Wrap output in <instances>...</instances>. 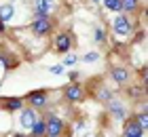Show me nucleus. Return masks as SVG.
I'll list each match as a JSON object with an SVG mask.
<instances>
[{
    "label": "nucleus",
    "instance_id": "obj_7",
    "mask_svg": "<svg viewBox=\"0 0 148 137\" xmlns=\"http://www.w3.org/2000/svg\"><path fill=\"white\" fill-rule=\"evenodd\" d=\"M62 97L68 104H80L87 99V89L83 82H66V87L62 89Z\"/></svg>",
    "mask_w": 148,
    "mask_h": 137
},
{
    "label": "nucleus",
    "instance_id": "obj_17",
    "mask_svg": "<svg viewBox=\"0 0 148 137\" xmlns=\"http://www.w3.org/2000/svg\"><path fill=\"white\" fill-rule=\"evenodd\" d=\"M93 42L95 44H106L108 42V30L102 25H95L93 27Z\"/></svg>",
    "mask_w": 148,
    "mask_h": 137
},
{
    "label": "nucleus",
    "instance_id": "obj_19",
    "mask_svg": "<svg viewBox=\"0 0 148 137\" xmlns=\"http://www.w3.org/2000/svg\"><path fill=\"white\" fill-rule=\"evenodd\" d=\"M30 135H47V125H45V118H42V116H40L34 125H32Z\"/></svg>",
    "mask_w": 148,
    "mask_h": 137
},
{
    "label": "nucleus",
    "instance_id": "obj_21",
    "mask_svg": "<svg viewBox=\"0 0 148 137\" xmlns=\"http://www.w3.org/2000/svg\"><path fill=\"white\" fill-rule=\"evenodd\" d=\"M78 61V55H74V53H68V55H64V59H62V65L64 67H70V65H74Z\"/></svg>",
    "mask_w": 148,
    "mask_h": 137
},
{
    "label": "nucleus",
    "instance_id": "obj_6",
    "mask_svg": "<svg viewBox=\"0 0 148 137\" xmlns=\"http://www.w3.org/2000/svg\"><path fill=\"white\" fill-rule=\"evenodd\" d=\"M110 30H112L114 36L127 38V36L133 34V30H136V21H133L129 15H125V13H119V15H114L110 19Z\"/></svg>",
    "mask_w": 148,
    "mask_h": 137
},
{
    "label": "nucleus",
    "instance_id": "obj_28",
    "mask_svg": "<svg viewBox=\"0 0 148 137\" xmlns=\"http://www.w3.org/2000/svg\"><path fill=\"white\" fill-rule=\"evenodd\" d=\"M91 2H93V4H99V2H102V0H91Z\"/></svg>",
    "mask_w": 148,
    "mask_h": 137
},
{
    "label": "nucleus",
    "instance_id": "obj_22",
    "mask_svg": "<svg viewBox=\"0 0 148 137\" xmlns=\"http://www.w3.org/2000/svg\"><path fill=\"white\" fill-rule=\"evenodd\" d=\"M49 72H51V74H55V76H59V74H64V72H66V67H64L62 63H57V65H51V67H49Z\"/></svg>",
    "mask_w": 148,
    "mask_h": 137
},
{
    "label": "nucleus",
    "instance_id": "obj_24",
    "mask_svg": "<svg viewBox=\"0 0 148 137\" xmlns=\"http://www.w3.org/2000/svg\"><path fill=\"white\" fill-rule=\"evenodd\" d=\"M6 32H9V27H6V23L2 21V19H0V36H4Z\"/></svg>",
    "mask_w": 148,
    "mask_h": 137
},
{
    "label": "nucleus",
    "instance_id": "obj_14",
    "mask_svg": "<svg viewBox=\"0 0 148 137\" xmlns=\"http://www.w3.org/2000/svg\"><path fill=\"white\" fill-rule=\"evenodd\" d=\"M40 118V112H36V110H32L25 106L23 110H19V125H21V129H32V125Z\"/></svg>",
    "mask_w": 148,
    "mask_h": 137
},
{
    "label": "nucleus",
    "instance_id": "obj_16",
    "mask_svg": "<svg viewBox=\"0 0 148 137\" xmlns=\"http://www.w3.org/2000/svg\"><path fill=\"white\" fill-rule=\"evenodd\" d=\"M91 95H93V99H97V101H102V104H106V101L112 99L116 93H114V89H110V87H106V85H102V82H99V85L95 87V91H93Z\"/></svg>",
    "mask_w": 148,
    "mask_h": 137
},
{
    "label": "nucleus",
    "instance_id": "obj_1",
    "mask_svg": "<svg viewBox=\"0 0 148 137\" xmlns=\"http://www.w3.org/2000/svg\"><path fill=\"white\" fill-rule=\"evenodd\" d=\"M25 27H28V32L34 34L36 38L47 40V38H51L53 34L57 32V17H36Z\"/></svg>",
    "mask_w": 148,
    "mask_h": 137
},
{
    "label": "nucleus",
    "instance_id": "obj_26",
    "mask_svg": "<svg viewBox=\"0 0 148 137\" xmlns=\"http://www.w3.org/2000/svg\"><path fill=\"white\" fill-rule=\"evenodd\" d=\"M11 137H28V135H23V133H13Z\"/></svg>",
    "mask_w": 148,
    "mask_h": 137
},
{
    "label": "nucleus",
    "instance_id": "obj_27",
    "mask_svg": "<svg viewBox=\"0 0 148 137\" xmlns=\"http://www.w3.org/2000/svg\"><path fill=\"white\" fill-rule=\"evenodd\" d=\"M28 137H47V135H28Z\"/></svg>",
    "mask_w": 148,
    "mask_h": 137
},
{
    "label": "nucleus",
    "instance_id": "obj_13",
    "mask_svg": "<svg viewBox=\"0 0 148 137\" xmlns=\"http://www.w3.org/2000/svg\"><path fill=\"white\" fill-rule=\"evenodd\" d=\"M23 108H25L23 97H0V110H4L6 114H15Z\"/></svg>",
    "mask_w": 148,
    "mask_h": 137
},
{
    "label": "nucleus",
    "instance_id": "obj_5",
    "mask_svg": "<svg viewBox=\"0 0 148 137\" xmlns=\"http://www.w3.org/2000/svg\"><path fill=\"white\" fill-rule=\"evenodd\" d=\"M32 19L36 17H55L59 9V0H30L28 4Z\"/></svg>",
    "mask_w": 148,
    "mask_h": 137
},
{
    "label": "nucleus",
    "instance_id": "obj_15",
    "mask_svg": "<svg viewBox=\"0 0 148 137\" xmlns=\"http://www.w3.org/2000/svg\"><path fill=\"white\" fill-rule=\"evenodd\" d=\"M121 9H123L125 15L136 17L140 11H146V4L144 0H121Z\"/></svg>",
    "mask_w": 148,
    "mask_h": 137
},
{
    "label": "nucleus",
    "instance_id": "obj_3",
    "mask_svg": "<svg viewBox=\"0 0 148 137\" xmlns=\"http://www.w3.org/2000/svg\"><path fill=\"white\" fill-rule=\"evenodd\" d=\"M49 49L53 53H57V55H68L74 49V36H72V32H68V30H57L51 36Z\"/></svg>",
    "mask_w": 148,
    "mask_h": 137
},
{
    "label": "nucleus",
    "instance_id": "obj_8",
    "mask_svg": "<svg viewBox=\"0 0 148 137\" xmlns=\"http://www.w3.org/2000/svg\"><path fill=\"white\" fill-rule=\"evenodd\" d=\"M106 112H108V116L112 120H116V122H123L127 116H129V108H127V101L123 99H119L116 95H114L112 99L106 101Z\"/></svg>",
    "mask_w": 148,
    "mask_h": 137
},
{
    "label": "nucleus",
    "instance_id": "obj_20",
    "mask_svg": "<svg viewBox=\"0 0 148 137\" xmlns=\"http://www.w3.org/2000/svg\"><path fill=\"white\" fill-rule=\"evenodd\" d=\"M102 55H99L97 51H89L87 55H83V57H78V59H83V63H93V61H97Z\"/></svg>",
    "mask_w": 148,
    "mask_h": 137
},
{
    "label": "nucleus",
    "instance_id": "obj_9",
    "mask_svg": "<svg viewBox=\"0 0 148 137\" xmlns=\"http://www.w3.org/2000/svg\"><path fill=\"white\" fill-rule=\"evenodd\" d=\"M0 63H2V67L6 72L15 70V67H19V63H21V55L9 44H0Z\"/></svg>",
    "mask_w": 148,
    "mask_h": 137
},
{
    "label": "nucleus",
    "instance_id": "obj_11",
    "mask_svg": "<svg viewBox=\"0 0 148 137\" xmlns=\"http://www.w3.org/2000/svg\"><path fill=\"white\" fill-rule=\"evenodd\" d=\"M17 6L19 2H15V0H6V2L0 4V19L9 25V23H15L17 19Z\"/></svg>",
    "mask_w": 148,
    "mask_h": 137
},
{
    "label": "nucleus",
    "instance_id": "obj_4",
    "mask_svg": "<svg viewBox=\"0 0 148 137\" xmlns=\"http://www.w3.org/2000/svg\"><path fill=\"white\" fill-rule=\"evenodd\" d=\"M40 116L45 118V125H47V137H66L68 122L64 118H59L55 112H42Z\"/></svg>",
    "mask_w": 148,
    "mask_h": 137
},
{
    "label": "nucleus",
    "instance_id": "obj_10",
    "mask_svg": "<svg viewBox=\"0 0 148 137\" xmlns=\"http://www.w3.org/2000/svg\"><path fill=\"white\" fill-rule=\"evenodd\" d=\"M146 131L142 129V125L133 118V114H129L123 120V131H121V137H144Z\"/></svg>",
    "mask_w": 148,
    "mask_h": 137
},
{
    "label": "nucleus",
    "instance_id": "obj_12",
    "mask_svg": "<svg viewBox=\"0 0 148 137\" xmlns=\"http://www.w3.org/2000/svg\"><path fill=\"white\" fill-rule=\"evenodd\" d=\"M108 74H110V80L116 87H125L127 82H129V78H131V72L127 70L125 65H112Z\"/></svg>",
    "mask_w": 148,
    "mask_h": 137
},
{
    "label": "nucleus",
    "instance_id": "obj_25",
    "mask_svg": "<svg viewBox=\"0 0 148 137\" xmlns=\"http://www.w3.org/2000/svg\"><path fill=\"white\" fill-rule=\"evenodd\" d=\"M6 76V70H4V67H2V63H0V82H2V78Z\"/></svg>",
    "mask_w": 148,
    "mask_h": 137
},
{
    "label": "nucleus",
    "instance_id": "obj_23",
    "mask_svg": "<svg viewBox=\"0 0 148 137\" xmlns=\"http://www.w3.org/2000/svg\"><path fill=\"white\" fill-rule=\"evenodd\" d=\"M68 78H70V82H78V78H80V74H78L76 70H72V72L68 74Z\"/></svg>",
    "mask_w": 148,
    "mask_h": 137
},
{
    "label": "nucleus",
    "instance_id": "obj_2",
    "mask_svg": "<svg viewBox=\"0 0 148 137\" xmlns=\"http://www.w3.org/2000/svg\"><path fill=\"white\" fill-rule=\"evenodd\" d=\"M23 101L25 106L36 110V112H49V104H51V91H47V89H34V91L25 93L23 95Z\"/></svg>",
    "mask_w": 148,
    "mask_h": 137
},
{
    "label": "nucleus",
    "instance_id": "obj_18",
    "mask_svg": "<svg viewBox=\"0 0 148 137\" xmlns=\"http://www.w3.org/2000/svg\"><path fill=\"white\" fill-rule=\"evenodd\" d=\"M104 9L112 13V15H119V13H123V9H121V0H102Z\"/></svg>",
    "mask_w": 148,
    "mask_h": 137
}]
</instances>
